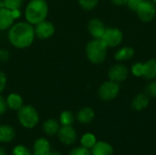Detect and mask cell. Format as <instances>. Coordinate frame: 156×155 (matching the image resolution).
<instances>
[{"label": "cell", "instance_id": "38", "mask_svg": "<svg viewBox=\"0 0 156 155\" xmlns=\"http://www.w3.org/2000/svg\"><path fill=\"white\" fill-rule=\"evenodd\" d=\"M140 1H143V0H140Z\"/></svg>", "mask_w": 156, "mask_h": 155}, {"label": "cell", "instance_id": "9", "mask_svg": "<svg viewBox=\"0 0 156 155\" xmlns=\"http://www.w3.org/2000/svg\"><path fill=\"white\" fill-rule=\"evenodd\" d=\"M54 32H55V27L53 24L45 20L37 24V26L35 28V34L38 38L41 39L48 38L54 34Z\"/></svg>", "mask_w": 156, "mask_h": 155}, {"label": "cell", "instance_id": "4", "mask_svg": "<svg viewBox=\"0 0 156 155\" xmlns=\"http://www.w3.org/2000/svg\"><path fill=\"white\" fill-rule=\"evenodd\" d=\"M18 119L20 123L27 128H33L38 122V114L31 106H24L19 109Z\"/></svg>", "mask_w": 156, "mask_h": 155}, {"label": "cell", "instance_id": "2", "mask_svg": "<svg viewBox=\"0 0 156 155\" xmlns=\"http://www.w3.org/2000/svg\"><path fill=\"white\" fill-rule=\"evenodd\" d=\"M48 15V5L44 0H32L26 8V18L28 23L38 24L45 20Z\"/></svg>", "mask_w": 156, "mask_h": 155}, {"label": "cell", "instance_id": "19", "mask_svg": "<svg viewBox=\"0 0 156 155\" xmlns=\"http://www.w3.org/2000/svg\"><path fill=\"white\" fill-rule=\"evenodd\" d=\"M133 54H134L133 48H132L130 47H125V48H121L115 54V58L119 61H124V60H128V59L132 58Z\"/></svg>", "mask_w": 156, "mask_h": 155}, {"label": "cell", "instance_id": "24", "mask_svg": "<svg viewBox=\"0 0 156 155\" xmlns=\"http://www.w3.org/2000/svg\"><path fill=\"white\" fill-rule=\"evenodd\" d=\"M23 0H2L3 6L10 10H16L20 7Z\"/></svg>", "mask_w": 156, "mask_h": 155}, {"label": "cell", "instance_id": "22", "mask_svg": "<svg viewBox=\"0 0 156 155\" xmlns=\"http://www.w3.org/2000/svg\"><path fill=\"white\" fill-rule=\"evenodd\" d=\"M95 143H96V138L91 133H86L81 138V144L83 147L87 149L92 148L95 145Z\"/></svg>", "mask_w": 156, "mask_h": 155}, {"label": "cell", "instance_id": "12", "mask_svg": "<svg viewBox=\"0 0 156 155\" xmlns=\"http://www.w3.org/2000/svg\"><path fill=\"white\" fill-rule=\"evenodd\" d=\"M15 16L13 11L6 7H0V30H4L8 28L13 21Z\"/></svg>", "mask_w": 156, "mask_h": 155}, {"label": "cell", "instance_id": "10", "mask_svg": "<svg viewBox=\"0 0 156 155\" xmlns=\"http://www.w3.org/2000/svg\"><path fill=\"white\" fill-rule=\"evenodd\" d=\"M88 29L90 35L95 38H101L106 30L102 21L98 18H93L89 22Z\"/></svg>", "mask_w": 156, "mask_h": 155}, {"label": "cell", "instance_id": "15", "mask_svg": "<svg viewBox=\"0 0 156 155\" xmlns=\"http://www.w3.org/2000/svg\"><path fill=\"white\" fill-rule=\"evenodd\" d=\"M143 77L147 79H153L156 78V59H150L144 64Z\"/></svg>", "mask_w": 156, "mask_h": 155}, {"label": "cell", "instance_id": "26", "mask_svg": "<svg viewBox=\"0 0 156 155\" xmlns=\"http://www.w3.org/2000/svg\"><path fill=\"white\" fill-rule=\"evenodd\" d=\"M145 94H147L148 96L156 98V81H153L146 86Z\"/></svg>", "mask_w": 156, "mask_h": 155}, {"label": "cell", "instance_id": "7", "mask_svg": "<svg viewBox=\"0 0 156 155\" xmlns=\"http://www.w3.org/2000/svg\"><path fill=\"white\" fill-rule=\"evenodd\" d=\"M101 40L106 47H117L122 40V33L118 28H108L101 37Z\"/></svg>", "mask_w": 156, "mask_h": 155}, {"label": "cell", "instance_id": "33", "mask_svg": "<svg viewBox=\"0 0 156 155\" xmlns=\"http://www.w3.org/2000/svg\"><path fill=\"white\" fill-rule=\"evenodd\" d=\"M9 58V53L6 50H0V60L1 61H6Z\"/></svg>", "mask_w": 156, "mask_h": 155}, {"label": "cell", "instance_id": "13", "mask_svg": "<svg viewBox=\"0 0 156 155\" xmlns=\"http://www.w3.org/2000/svg\"><path fill=\"white\" fill-rule=\"evenodd\" d=\"M92 155H113V148L106 142L96 143L92 147Z\"/></svg>", "mask_w": 156, "mask_h": 155}, {"label": "cell", "instance_id": "27", "mask_svg": "<svg viewBox=\"0 0 156 155\" xmlns=\"http://www.w3.org/2000/svg\"><path fill=\"white\" fill-rule=\"evenodd\" d=\"M133 73L137 77H142L144 73V64L143 63H136L133 66Z\"/></svg>", "mask_w": 156, "mask_h": 155}, {"label": "cell", "instance_id": "37", "mask_svg": "<svg viewBox=\"0 0 156 155\" xmlns=\"http://www.w3.org/2000/svg\"><path fill=\"white\" fill-rule=\"evenodd\" d=\"M153 1H154V3L156 4V0H153Z\"/></svg>", "mask_w": 156, "mask_h": 155}, {"label": "cell", "instance_id": "5", "mask_svg": "<svg viewBox=\"0 0 156 155\" xmlns=\"http://www.w3.org/2000/svg\"><path fill=\"white\" fill-rule=\"evenodd\" d=\"M139 18L143 22H150L154 17L156 9L154 5L149 0L141 1L137 10H136Z\"/></svg>", "mask_w": 156, "mask_h": 155}, {"label": "cell", "instance_id": "1", "mask_svg": "<svg viewBox=\"0 0 156 155\" xmlns=\"http://www.w3.org/2000/svg\"><path fill=\"white\" fill-rule=\"evenodd\" d=\"M35 29L31 25L20 22L12 26L8 33L10 43L18 48H24L30 46L34 40Z\"/></svg>", "mask_w": 156, "mask_h": 155}, {"label": "cell", "instance_id": "16", "mask_svg": "<svg viewBox=\"0 0 156 155\" xmlns=\"http://www.w3.org/2000/svg\"><path fill=\"white\" fill-rule=\"evenodd\" d=\"M93 118H94V111L92 109L88 108V107L81 109L78 113L79 122L84 124L90 123L93 120Z\"/></svg>", "mask_w": 156, "mask_h": 155}, {"label": "cell", "instance_id": "25", "mask_svg": "<svg viewBox=\"0 0 156 155\" xmlns=\"http://www.w3.org/2000/svg\"><path fill=\"white\" fill-rule=\"evenodd\" d=\"M80 6L85 10H92L98 4V0H79Z\"/></svg>", "mask_w": 156, "mask_h": 155}, {"label": "cell", "instance_id": "35", "mask_svg": "<svg viewBox=\"0 0 156 155\" xmlns=\"http://www.w3.org/2000/svg\"><path fill=\"white\" fill-rule=\"evenodd\" d=\"M48 155H61V154H60L59 153H58V152H50Z\"/></svg>", "mask_w": 156, "mask_h": 155}, {"label": "cell", "instance_id": "6", "mask_svg": "<svg viewBox=\"0 0 156 155\" xmlns=\"http://www.w3.org/2000/svg\"><path fill=\"white\" fill-rule=\"evenodd\" d=\"M119 85L112 80L104 82L99 89V96L103 100H112L119 93Z\"/></svg>", "mask_w": 156, "mask_h": 155}, {"label": "cell", "instance_id": "21", "mask_svg": "<svg viewBox=\"0 0 156 155\" xmlns=\"http://www.w3.org/2000/svg\"><path fill=\"white\" fill-rule=\"evenodd\" d=\"M34 151L35 152H50V146L48 142L46 139H39L35 143L34 145Z\"/></svg>", "mask_w": 156, "mask_h": 155}, {"label": "cell", "instance_id": "28", "mask_svg": "<svg viewBox=\"0 0 156 155\" xmlns=\"http://www.w3.org/2000/svg\"><path fill=\"white\" fill-rule=\"evenodd\" d=\"M69 155H91V153L85 147H78V148L72 150Z\"/></svg>", "mask_w": 156, "mask_h": 155}, {"label": "cell", "instance_id": "3", "mask_svg": "<svg viewBox=\"0 0 156 155\" xmlns=\"http://www.w3.org/2000/svg\"><path fill=\"white\" fill-rule=\"evenodd\" d=\"M107 47L101 38H95L88 43L86 47V54L89 60L94 64H100L106 58Z\"/></svg>", "mask_w": 156, "mask_h": 155}, {"label": "cell", "instance_id": "31", "mask_svg": "<svg viewBox=\"0 0 156 155\" xmlns=\"http://www.w3.org/2000/svg\"><path fill=\"white\" fill-rule=\"evenodd\" d=\"M5 83H6V77L4 72L0 71V92L4 90L5 87Z\"/></svg>", "mask_w": 156, "mask_h": 155}, {"label": "cell", "instance_id": "30", "mask_svg": "<svg viewBox=\"0 0 156 155\" xmlns=\"http://www.w3.org/2000/svg\"><path fill=\"white\" fill-rule=\"evenodd\" d=\"M140 3H141L140 0H129L127 4H128V6H129L132 10L136 11L137 8H138V6H139V5H140Z\"/></svg>", "mask_w": 156, "mask_h": 155}, {"label": "cell", "instance_id": "23", "mask_svg": "<svg viewBox=\"0 0 156 155\" xmlns=\"http://www.w3.org/2000/svg\"><path fill=\"white\" fill-rule=\"evenodd\" d=\"M60 122L64 126H69L74 122V116L70 111H64L60 116Z\"/></svg>", "mask_w": 156, "mask_h": 155}, {"label": "cell", "instance_id": "17", "mask_svg": "<svg viewBox=\"0 0 156 155\" xmlns=\"http://www.w3.org/2000/svg\"><path fill=\"white\" fill-rule=\"evenodd\" d=\"M16 135L15 130L11 126L7 125H2L0 126V141L6 143L10 142L14 139Z\"/></svg>", "mask_w": 156, "mask_h": 155}, {"label": "cell", "instance_id": "29", "mask_svg": "<svg viewBox=\"0 0 156 155\" xmlns=\"http://www.w3.org/2000/svg\"><path fill=\"white\" fill-rule=\"evenodd\" d=\"M13 155H30V152L24 146H16L13 151Z\"/></svg>", "mask_w": 156, "mask_h": 155}, {"label": "cell", "instance_id": "32", "mask_svg": "<svg viewBox=\"0 0 156 155\" xmlns=\"http://www.w3.org/2000/svg\"><path fill=\"white\" fill-rule=\"evenodd\" d=\"M6 106H7L6 101L4 100V98H3L2 96H0V115H1V114H3V113L5 111V110H6Z\"/></svg>", "mask_w": 156, "mask_h": 155}, {"label": "cell", "instance_id": "36", "mask_svg": "<svg viewBox=\"0 0 156 155\" xmlns=\"http://www.w3.org/2000/svg\"><path fill=\"white\" fill-rule=\"evenodd\" d=\"M0 155H5V152L3 148L0 147Z\"/></svg>", "mask_w": 156, "mask_h": 155}, {"label": "cell", "instance_id": "14", "mask_svg": "<svg viewBox=\"0 0 156 155\" xmlns=\"http://www.w3.org/2000/svg\"><path fill=\"white\" fill-rule=\"evenodd\" d=\"M149 104V97L145 93H140L134 97L132 102V107L135 111H143L144 110Z\"/></svg>", "mask_w": 156, "mask_h": 155}, {"label": "cell", "instance_id": "8", "mask_svg": "<svg viewBox=\"0 0 156 155\" xmlns=\"http://www.w3.org/2000/svg\"><path fill=\"white\" fill-rule=\"evenodd\" d=\"M129 70L125 65L118 64L112 66L109 70V78L114 82H122L128 77Z\"/></svg>", "mask_w": 156, "mask_h": 155}, {"label": "cell", "instance_id": "18", "mask_svg": "<svg viewBox=\"0 0 156 155\" xmlns=\"http://www.w3.org/2000/svg\"><path fill=\"white\" fill-rule=\"evenodd\" d=\"M22 102H23L22 98L16 93L10 94L6 100L7 106L12 110H19L22 107Z\"/></svg>", "mask_w": 156, "mask_h": 155}, {"label": "cell", "instance_id": "34", "mask_svg": "<svg viewBox=\"0 0 156 155\" xmlns=\"http://www.w3.org/2000/svg\"><path fill=\"white\" fill-rule=\"evenodd\" d=\"M129 0H112V2L116 5H123L128 3Z\"/></svg>", "mask_w": 156, "mask_h": 155}, {"label": "cell", "instance_id": "11", "mask_svg": "<svg viewBox=\"0 0 156 155\" xmlns=\"http://www.w3.org/2000/svg\"><path fill=\"white\" fill-rule=\"evenodd\" d=\"M58 137L60 141L65 144H72L77 139V133L75 130L69 126H64L58 132Z\"/></svg>", "mask_w": 156, "mask_h": 155}, {"label": "cell", "instance_id": "20", "mask_svg": "<svg viewBox=\"0 0 156 155\" xmlns=\"http://www.w3.org/2000/svg\"><path fill=\"white\" fill-rule=\"evenodd\" d=\"M44 132L48 135H53L58 131V123L55 120H48L43 125Z\"/></svg>", "mask_w": 156, "mask_h": 155}]
</instances>
